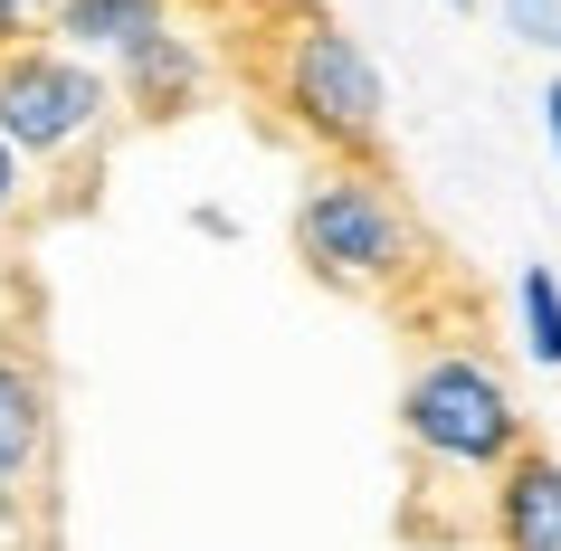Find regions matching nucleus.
Here are the masks:
<instances>
[{
    "instance_id": "12",
    "label": "nucleus",
    "mask_w": 561,
    "mask_h": 551,
    "mask_svg": "<svg viewBox=\"0 0 561 551\" xmlns=\"http://www.w3.org/2000/svg\"><path fill=\"white\" fill-rule=\"evenodd\" d=\"M38 20H48V0H0V58H10V48H30Z\"/></svg>"
},
{
    "instance_id": "2",
    "label": "nucleus",
    "mask_w": 561,
    "mask_h": 551,
    "mask_svg": "<svg viewBox=\"0 0 561 551\" xmlns=\"http://www.w3.org/2000/svg\"><path fill=\"white\" fill-rule=\"evenodd\" d=\"M400 447L428 485H495L504 466L533 447V409L485 343H438L419 352V371L400 380Z\"/></svg>"
},
{
    "instance_id": "13",
    "label": "nucleus",
    "mask_w": 561,
    "mask_h": 551,
    "mask_svg": "<svg viewBox=\"0 0 561 551\" xmlns=\"http://www.w3.org/2000/svg\"><path fill=\"white\" fill-rule=\"evenodd\" d=\"M191 229H201V238H238V219L219 200H201V209H191Z\"/></svg>"
},
{
    "instance_id": "1",
    "label": "nucleus",
    "mask_w": 561,
    "mask_h": 551,
    "mask_svg": "<svg viewBox=\"0 0 561 551\" xmlns=\"http://www.w3.org/2000/svg\"><path fill=\"white\" fill-rule=\"evenodd\" d=\"M257 95L314 162H381L390 144V77L333 10H276L257 38Z\"/></svg>"
},
{
    "instance_id": "6",
    "label": "nucleus",
    "mask_w": 561,
    "mask_h": 551,
    "mask_svg": "<svg viewBox=\"0 0 561 551\" xmlns=\"http://www.w3.org/2000/svg\"><path fill=\"white\" fill-rule=\"evenodd\" d=\"M58 457V400H48V371H38L20 343H0V532L30 523V494Z\"/></svg>"
},
{
    "instance_id": "8",
    "label": "nucleus",
    "mask_w": 561,
    "mask_h": 551,
    "mask_svg": "<svg viewBox=\"0 0 561 551\" xmlns=\"http://www.w3.org/2000/svg\"><path fill=\"white\" fill-rule=\"evenodd\" d=\"M172 10H191V0H48L38 38L67 48V58H87V67H115L124 48H144Z\"/></svg>"
},
{
    "instance_id": "14",
    "label": "nucleus",
    "mask_w": 561,
    "mask_h": 551,
    "mask_svg": "<svg viewBox=\"0 0 561 551\" xmlns=\"http://www.w3.org/2000/svg\"><path fill=\"white\" fill-rule=\"evenodd\" d=\"M542 144H552V162H561V77L542 87Z\"/></svg>"
},
{
    "instance_id": "7",
    "label": "nucleus",
    "mask_w": 561,
    "mask_h": 551,
    "mask_svg": "<svg viewBox=\"0 0 561 551\" xmlns=\"http://www.w3.org/2000/svg\"><path fill=\"white\" fill-rule=\"evenodd\" d=\"M485 551H561V457L542 437L485 485Z\"/></svg>"
},
{
    "instance_id": "5",
    "label": "nucleus",
    "mask_w": 561,
    "mask_h": 551,
    "mask_svg": "<svg viewBox=\"0 0 561 551\" xmlns=\"http://www.w3.org/2000/svg\"><path fill=\"white\" fill-rule=\"evenodd\" d=\"M219 77H229L219 30H209V20H191V10H172L144 48H124V58L105 67V87H115V105H124L134 124H181V115H201L209 95H219Z\"/></svg>"
},
{
    "instance_id": "9",
    "label": "nucleus",
    "mask_w": 561,
    "mask_h": 551,
    "mask_svg": "<svg viewBox=\"0 0 561 551\" xmlns=\"http://www.w3.org/2000/svg\"><path fill=\"white\" fill-rule=\"evenodd\" d=\"M514 343L524 361L561 371V266H514Z\"/></svg>"
},
{
    "instance_id": "15",
    "label": "nucleus",
    "mask_w": 561,
    "mask_h": 551,
    "mask_svg": "<svg viewBox=\"0 0 561 551\" xmlns=\"http://www.w3.org/2000/svg\"><path fill=\"white\" fill-rule=\"evenodd\" d=\"M447 10H476V0H447Z\"/></svg>"
},
{
    "instance_id": "3",
    "label": "nucleus",
    "mask_w": 561,
    "mask_h": 551,
    "mask_svg": "<svg viewBox=\"0 0 561 551\" xmlns=\"http://www.w3.org/2000/svg\"><path fill=\"white\" fill-rule=\"evenodd\" d=\"M286 238L333 295H410L428 266V229L381 162H314L286 209Z\"/></svg>"
},
{
    "instance_id": "4",
    "label": "nucleus",
    "mask_w": 561,
    "mask_h": 551,
    "mask_svg": "<svg viewBox=\"0 0 561 551\" xmlns=\"http://www.w3.org/2000/svg\"><path fill=\"white\" fill-rule=\"evenodd\" d=\"M115 134H124V105L105 87V67L67 58L48 38L0 58V144L20 152L38 181L48 172H95Z\"/></svg>"
},
{
    "instance_id": "11",
    "label": "nucleus",
    "mask_w": 561,
    "mask_h": 551,
    "mask_svg": "<svg viewBox=\"0 0 561 551\" xmlns=\"http://www.w3.org/2000/svg\"><path fill=\"white\" fill-rule=\"evenodd\" d=\"M30 219H38V172H30V162H20L10 144H0V238H10V229H30Z\"/></svg>"
},
{
    "instance_id": "10",
    "label": "nucleus",
    "mask_w": 561,
    "mask_h": 551,
    "mask_svg": "<svg viewBox=\"0 0 561 551\" xmlns=\"http://www.w3.org/2000/svg\"><path fill=\"white\" fill-rule=\"evenodd\" d=\"M495 20L514 48H542V58H561V0H495Z\"/></svg>"
}]
</instances>
